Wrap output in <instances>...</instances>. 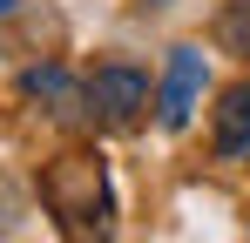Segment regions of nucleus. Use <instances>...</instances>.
Here are the masks:
<instances>
[{
	"label": "nucleus",
	"instance_id": "obj_1",
	"mask_svg": "<svg viewBox=\"0 0 250 243\" xmlns=\"http://www.w3.org/2000/svg\"><path fill=\"white\" fill-rule=\"evenodd\" d=\"M82 101H88L102 122H115V128H122V122H135L142 108H149V75H142V68H128V61H102V68L82 81Z\"/></svg>",
	"mask_w": 250,
	"mask_h": 243
},
{
	"label": "nucleus",
	"instance_id": "obj_2",
	"mask_svg": "<svg viewBox=\"0 0 250 243\" xmlns=\"http://www.w3.org/2000/svg\"><path fill=\"white\" fill-rule=\"evenodd\" d=\"M196 95H203V47H176V54H169V75H163V95H156L163 128H189Z\"/></svg>",
	"mask_w": 250,
	"mask_h": 243
},
{
	"label": "nucleus",
	"instance_id": "obj_3",
	"mask_svg": "<svg viewBox=\"0 0 250 243\" xmlns=\"http://www.w3.org/2000/svg\"><path fill=\"white\" fill-rule=\"evenodd\" d=\"M216 156H250V81L216 101Z\"/></svg>",
	"mask_w": 250,
	"mask_h": 243
},
{
	"label": "nucleus",
	"instance_id": "obj_4",
	"mask_svg": "<svg viewBox=\"0 0 250 243\" xmlns=\"http://www.w3.org/2000/svg\"><path fill=\"white\" fill-rule=\"evenodd\" d=\"M21 88H27L34 101H61V108L75 101V81L61 75V68H27V75H21Z\"/></svg>",
	"mask_w": 250,
	"mask_h": 243
},
{
	"label": "nucleus",
	"instance_id": "obj_5",
	"mask_svg": "<svg viewBox=\"0 0 250 243\" xmlns=\"http://www.w3.org/2000/svg\"><path fill=\"white\" fill-rule=\"evenodd\" d=\"M223 40L250 47V0H237V7H230V20H223Z\"/></svg>",
	"mask_w": 250,
	"mask_h": 243
},
{
	"label": "nucleus",
	"instance_id": "obj_6",
	"mask_svg": "<svg viewBox=\"0 0 250 243\" xmlns=\"http://www.w3.org/2000/svg\"><path fill=\"white\" fill-rule=\"evenodd\" d=\"M14 7H21V0H0V20H7V14H14Z\"/></svg>",
	"mask_w": 250,
	"mask_h": 243
},
{
	"label": "nucleus",
	"instance_id": "obj_7",
	"mask_svg": "<svg viewBox=\"0 0 250 243\" xmlns=\"http://www.w3.org/2000/svg\"><path fill=\"white\" fill-rule=\"evenodd\" d=\"M156 7H163V0H156Z\"/></svg>",
	"mask_w": 250,
	"mask_h": 243
}]
</instances>
